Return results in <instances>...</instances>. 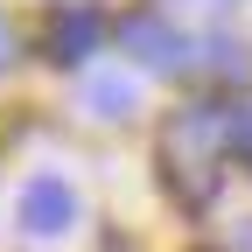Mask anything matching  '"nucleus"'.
I'll use <instances>...</instances> for the list:
<instances>
[{"label": "nucleus", "mask_w": 252, "mask_h": 252, "mask_svg": "<svg viewBox=\"0 0 252 252\" xmlns=\"http://www.w3.org/2000/svg\"><path fill=\"white\" fill-rule=\"evenodd\" d=\"M224 105H182L161 119V140H154V161H161V182L182 210H210L217 189H224Z\"/></svg>", "instance_id": "obj_1"}, {"label": "nucleus", "mask_w": 252, "mask_h": 252, "mask_svg": "<svg viewBox=\"0 0 252 252\" xmlns=\"http://www.w3.org/2000/svg\"><path fill=\"white\" fill-rule=\"evenodd\" d=\"M119 42L133 49V63L154 70V77H189L196 56H203V42H189L182 28H168L161 14H126V21H119Z\"/></svg>", "instance_id": "obj_2"}, {"label": "nucleus", "mask_w": 252, "mask_h": 252, "mask_svg": "<svg viewBox=\"0 0 252 252\" xmlns=\"http://www.w3.org/2000/svg\"><path fill=\"white\" fill-rule=\"evenodd\" d=\"M14 217H21V231H35V238H63L77 224V189L63 175H35V182H21Z\"/></svg>", "instance_id": "obj_3"}, {"label": "nucleus", "mask_w": 252, "mask_h": 252, "mask_svg": "<svg viewBox=\"0 0 252 252\" xmlns=\"http://www.w3.org/2000/svg\"><path fill=\"white\" fill-rule=\"evenodd\" d=\"M98 42H105V14H98V7H56V14H49V35H42L49 63L77 70V63L98 56Z\"/></svg>", "instance_id": "obj_4"}, {"label": "nucleus", "mask_w": 252, "mask_h": 252, "mask_svg": "<svg viewBox=\"0 0 252 252\" xmlns=\"http://www.w3.org/2000/svg\"><path fill=\"white\" fill-rule=\"evenodd\" d=\"M84 105H91V119H126V105H133V77H98L84 91Z\"/></svg>", "instance_id": "obj_5"}, {"label": "nucleus", "mask_w": 252, "mask_h": 252, "mask_svg": "<svg viewBox=\"0 0 252 252\" xmlns=\"http://www.w3.org/2000/svg\"><path fill=\"white\" fill-rule=\"evenodd\" d=\"M224 133H231V154L252 168V98H238V105H224Z\"/></svg>", "instance_id": "obj_6"}, {"label": "nucleus", "mask_w": 252, "mask_h": 252, "mask_svg": "<svg viewBox=\"0 0 252 252\" xmlns=\"http://www.w3.org/2000/svg\"><path fill=\"white\" fill-rule=\"evenodd\" d=\"M14 56H21V42H14V28H7V14H0V70H7Z\"/></svg>", "instance_id": "obj_7"}, {"label": "nucleus", "mask_w": 252, "mask_h": 252, "mask_svg": "<svg viewBox=\"0 0 252 252\" xmlns=\"http://www.w3.org/2000/svg\"><path fill=\"white\" fill-rule=\"evenodd\" d=\"M189 7H203V14H217V7H231V0H189Z\"/></svg>", "instance_id": "obj_8"}]
</instances>
